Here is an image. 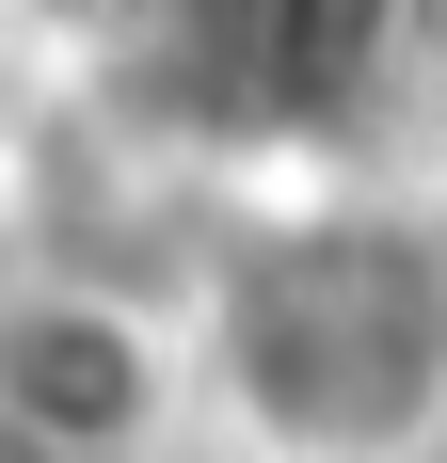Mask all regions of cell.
Wrapping results in <instances>:
<instances>
[{
	"mask_svg": "<svg viewBox=\"0 0 447 463\" xmlns=\"http://www.w3.org/2000/svg\"><path fill=\"white\" fill-rule=\"evenodd\" d=\"M224 383L288 448H367L447 383V272L415 240H367V224L271 240L224 288Z\"/></svg>",
	"mask_w": 447,
	"mask_h": 463,
	"instance_id": "1",
	"label": "cell"
}]
</instances>
